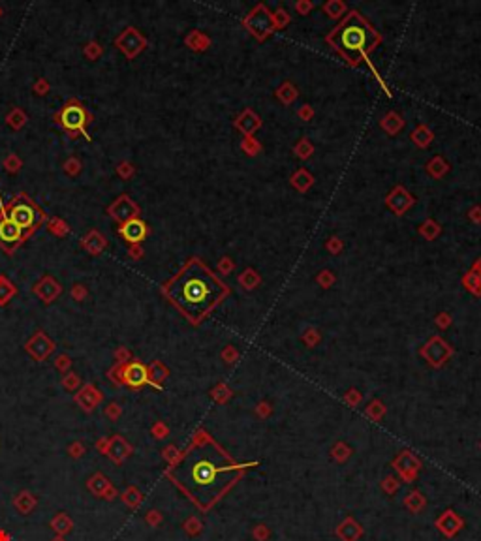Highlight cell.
I'll return each mask as SVG.
<instances>
[{
  "label": "cell",
  "instance_id": "1",
  "mask_svg": "<svg viewBox=\"0 0 481 541\" xmlns=\"http://www.w3.org/2000/svg\"><path fill=\"white\" fill-rule=\"evenodd\" d=\"M241 466L235 464L224 451L207 443L192 449L175 470L177 483L198 502L199 506H211L235 483Z\"/></svg>",
  "mask_w": 481,
  "mask_h": 541
},
{
  "label": "cell",
  "instance_id": "2",
  "mask_svg": "<svg viewBox=\"0 0 481 541\" xmlns=\"http://www.w3.org/2000/svg\"><path fill=\"white\" fill-rule=\"evenodd\" d=\"M224 286L198 263L188 265L169 288L167 295L190 318H201L224 297Z\"/></svg>",
  "mask_w": 481,
  "mask_h": 541
},
{
  "label": "cell",
  "instance_id": "3",
  "mask_svg": "<svg viewBox=\"0 0 481 541\" xmlns=\"http://www.w3.org/2000/svg\"><path fill=\"white\" fill-rule=\"evenodd\" d=\"M8 218L19 226L21 231L30 230V228H34V226L40 222V211H38L30 201H27L25 198H19L14 205H12L10 216Z\"/></svg>",
  "mask_w": 481,
  "mask_h": 541
},
{
  "label": "cell",
  "instance_id": "4",
  "mask_svg": "<svg viewBox=\"0 0 481 541\" xmlns=\"http://www.w3.org/2000/svg\"><path fill=\"white\" fill-rule=\"evenodd\" d=\"M340 43H342L344 49H349V51H359V49H363L365 43H367V32H365V28L359 27V25L344 27L342 34H340Z\"/></svg>",
  "mask_w": 481,
  "mask_h": 541
},
{
  "label": "cell",
  "instance_id": "5",
  "mask_svg": "<svg viewBox=\"0 0 481 541\" xmlns=\"http://www.w3.org/2000/svg\"><path fill=\"white\" fill-rule=\"evenodd\" d=\"M86 122V115L81 106H68L62 111V124L68 130H81L83 124Z\"/></svg>",
  "mask_w": 481,
  "mask_h": 541
},
{
  "label": "cell",
  "instance_id": "6",
  "mask_svg": "<svg viewBox=\"0 0 481 541\" xmlns=\"http://www.w3.org/2000/svg\"><path fill=\"white\" fill-rule=\"evenodd\" d=\"M21 239V228L15 222H12L10 218L0 220V243H4L6 246H14L19 243Z\"/></svg>",
  "mask_w": 481,
  "mask_h": 541
},
{
  "label": "cell",
  "instance_id": "7",
  "mask_svg": "<svg viewBox=\"0 0 481 541\" xmlns=\"http://www.w3.org/2000/svg\"><path fill=\"white\" fill-rule=\"evenodd\" d=\"M120 233H122V237L128 241V243H139L141 239L145 237V224L141 222V220H130V222H126L124 226H122V230H120Z\"/></svg>",
  "mask_w": 481,
  "mask_h": 541
},
{
  "label": "cell",
  "instance_id": "8",
  "mask_svg": "<svg viewBox=\"0 0 481 541\" xmlns=\"http://www.w3.org/2000/svg\"><path fill=\"white\" fill-rule=\"evenodd\" d=\"M124 380L130 383V385H134V387L143 385V383L147 382V369L139 363L130 365V367L124 370Z\"/></svg>",
  "mask_w": 481,
  "mask_h": 541
}]
</instances>
